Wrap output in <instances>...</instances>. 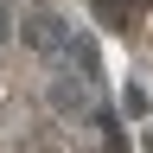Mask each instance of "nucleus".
Instances as JSON below:
<instances>
[{
    "label": "nucleus",
    "mask_w": 153,
    "mask_h": 153,
    "mask_svg": "<svg viewBox=\"0 0 153 153\" xmlns=\"http://www.w3.org/2000/svg\"><path fill=\"white\" fill-rule=\"evenodd\" d=\"M121 115H147V89H140V83L121 89Z\"/></svg>",
    "instance_id": "obj_3"
},
{
    "label": "nucleus",
    "mask_w": 153,
    "mask_h": 153,
    "mask_svg": "<svg viewBox=\"0 0 153 153\" xmlns=\"http://www.w3.org/2000/svg\"><path fill=\"white\" fill-rule=\"evenodd\" d=\"M19 32H26V45H32L38 57H64V45H70V26H64L57 13H26Z\"/></svg>",
    "instance_id": "obj_1"
},
{
    "label": "nucleus",
    "mask_w": 153,
    "mask_h": 153,
    "mask_svg": "<svg viewBox=\"0 0 153 153\" xmlns=\"http://www.w3.org/2000/svg\"><path fill=\"white\" fill-rule=\"evenodd\" d=\"M7 38H13V19H7V7H0V45H7Z\"/></svg>",
    "instance_id": "obj_4"
},
{
    "label": "nucleus",
    "mask_w": 153,
    "mask_h": 153,
    "mask_svg": "<svg viewBox=\"0 0 153 153\" xmlns=\"http://www.w3.org/2000/svg\"><path fill=\"white\" fill-rule=\"evenodd\" d=\"M96 13H102L108 26H128V19H134V0H96Z\"/></svg>",
    "instance_id": "obj_2"
}]
</instances>
